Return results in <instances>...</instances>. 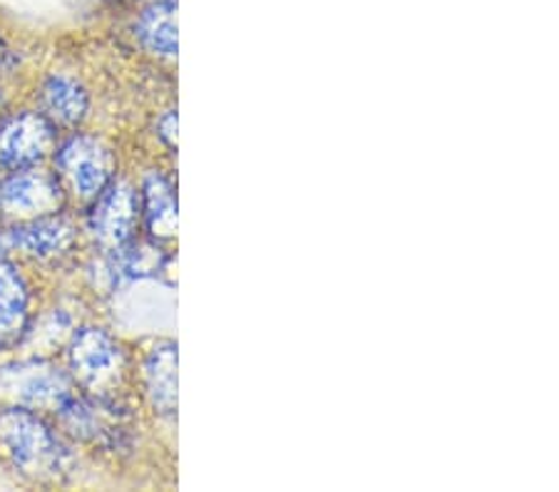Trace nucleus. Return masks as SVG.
<instances>
[{
    "instance_id": "obj_2",
    "label": "nucleus",
    "mask_w": 559,
    "mask_h": 492,
    "mask_svg": "<svg viewBox=\"0 0 559 492\" xmlns=\"http://www.w3.org/2000/svg\"><path fill=\"white\" fill-rule=\"evenodd\" d=\"M56 167L72 192L83 200H95L112 182L115 157L97 137L75 134L56 152Z\"/></svg>"
},
{
    "instance_id": "obj_11",
    "label": "nucleus",
    "mask_w": 559,
    "mask_h": 492,
    "mask_svg": "<svg viewBox=\"0 0 559 492\" xmlns=\"http://www.w3.org/2000/svg\"><path fill=\"white\" fill-rule=\"evenodd\" d=\"M112 252V259L107 262V276L117 286L124 281L150 279V276L165 272L169 264V256L155 244H132V241H128V244L117 247Z\"/></svg>"
},
{
    "instance_id": "obj_9",
    "label": "nucleus",
    "mask_w": 559,
    "mask_h": 492,
    "mask_svg": "<svg viewBox=\"0 0 559 492\" xmlns=\"http://www.w3.org/2000/svg\"><path fill=\"white\" fill-rule=\"evenodd\" d=\"M144 386L159 413L175 416L177 410V346L173 341L157 344L144 363Z\"/></svg>"
},
{
    "instance_id": "obj_15",
    "label": "nucleus",
    "mask_w": 559,
    "mask_h": 492,
    "mask_svg": "<svg viewBox=\"0 0 559 492\" xmlns=\"http://www.w3.org/2000/svg\"><path fill=\"white\" fill-rule=\"evenodd\" d=\"M157 134L167 147H175V142H177V112L175 110H167L157 120Z\"/></svg>"
},
{
    "instance_id": "obj_1",
    "label": "nucleus",
    "mask_w": 559,
    "mask_h": 492,
    "mask_svg": "<svg viewBox=\"0 0 559 492\" xmlns=\"http://www.w3.org/2000/svg\"><path fill=\"white\" fill-rule=\"evenodd\" d=\"M0 443L25 472H56L62 463L58 437L38 416L25 408L5 410L0 416Z\"/></svg>"
},
{
    "instance_id": "obj_10",
    "label": "nucleus",
    "mask_w": 559,
    "mask_h": 492,
    "mask_svg": "<svg viewBox=\"0 0 559 492\" xmlns=\"http://www.w3.org/2000/svg\"><path fill=\"white\" fill-rule=\"evenodd\" d=\"M142 214L152 237L169 239L177 235L175 187L162 172H150L142 184Z\"/></svg>"
},
{
    "instance_id": "obj_14",
    "label": "nucleus",
    "mask_w": 559,
    "mask_h": 492,
    "mask_svg": "<svg viewBox=\"0 0 559 492\" xmlns=\"http://www.w3.org/2000/svg\"><path fill=\"white\" fill-rule=\"evenodd\" d=\"M28 316V286L17 268L0 262V336L15 334Z\"/></svg>"
},
{
    "instance_id": "obj_16",
    "label": "nucleus",
    "mask_w": 559,
    "mask_h": 492,
    "mask_svg": "<svg viewBox=\"0 0 559 492\" xmlns=\"http://www.w3.org/2000/svg\"><path fill=\"white\" fill-rule=\"evenodd\" d=\"M3 58H5V45L0 40V62H3Z\"/></svg>"
},
{
    "instance_id": "obj_3",
    "label": "nucleus",
    "mask_w": 559,
    "mask_h": 492,
    "mask_svg": "<svg viewBox=\"0 0 559 492\" xmlns=\"http://www.w3.org/2000/svg\"><path fill=\"white\" fill-rule=\"evenodd\" d=\"M0 396L25 408L58 410L72 396L68 375L52 363L28 361L0 369Z\"/></svg>"
},
{
    "instance_id": "obj_4",
    "label": "nucleus",
    "mask_w": 559,
    "mask_h": 492,
    "mask_svg": "<svg viewBox=\"0 0 559 492\" xmlns=\"http://www.w3.org/2000/svg\"><path fill=\"white\" fill-rule=\"evenodd\" d=\"M70 365L90 391H110L122 379L124 353L107 331L83 328L72 338Z\"/></svg>"
},
{
    "instance_id": "obj_12",
    "label": "nucleus",
    "mask_w": 559,
    "mask_h": 492,
    "mask_svg": "<svg viewBox=\"0 0 559 492\" xmlns=\"http://www.w3.org/2000/svg\"><path fill=\"white\" fill-rule=\"evenodd\" d=\"M43 107L50 120L60 124H78L87 115V93L85 87L68 75L50 77L43 87Z\"/></svg>"
},
{
    "instance_id": "obj_13",
    "label": "nucleus",
    "mask_w": 559,
    "mask_h": 492,
    "mask_svg": "<svg viewBox=\"0 0 559 492\" xmlns=\"http://www.w3.org/2000/svg\"><path fill=\"white\" fill-rule=\"evenodd\" d=\"M134 35H138L144 48L155 52V56L175 58L177 56L175 8L169 3L152 5L150 11L140 17Z\"/></svg>"
},
{
    "instance_id": "obj_7",
    "label": "nucleus",
    "mask_w": 559,
    "mask_h": 492,
    "mask_svg": "<svg viewBox=\"0 0 559 492\" xmlns=\"http://www.w3.org/2000/svg\"><path fill=\"white\" fill-rule=\"evenodd\" d=\"M62 204L60 182L40 169H15V175L0 187V207L15 217L38 219L58 212Z\"/></svg>"
},
{
    "instance_id": "obj_6",
    "label": "nucleus",
    "mask_w": 559,
    "mask_h": 492,
    "mask_svg": "<svg viewBox=\"0 0 559 492\" xmlns=\"http://www.w3.org/2000/svg\"><path fill=\"white\" fill-rule=\"evenodd\" d=\"M56 145V128L38 112H23L0 124V167L25 169L48 157Z\"/></svg>"
},
{
    "instance_id": "obj_8",
    "label": "nucleus",
    "mask_w": 559,
    "mask_h": 492,
    "mask_svg": "<svg viewBox=\"0 0 559 492\" xmlns=\"http://www.w3.org/2000/svg\"><path fill=\"white\" fill-rule=\"evenodd\" d=\"M75 229L72 224L58 217H38L8 229L0 235V252H21L28 256L48 259L68 252Z\"/></svg>"
},
{
    "instance_id": "obj_5",
    "label": "nucleus",
    "mask_w": 559,
    "mask_h": 492,
    "mask_svg": "<svg viewBox=\"0 0 559 492\" xmlns=\"http://www.w3.org/2000/svg\"><path fill=\"white\" fill-rule=\"evenodd\" d=\"M95 200V207L90 212L93 237L107 249H117L132 241L142 214L140 194L128 182H110Z\"/></svg>"
}]
</instances>
